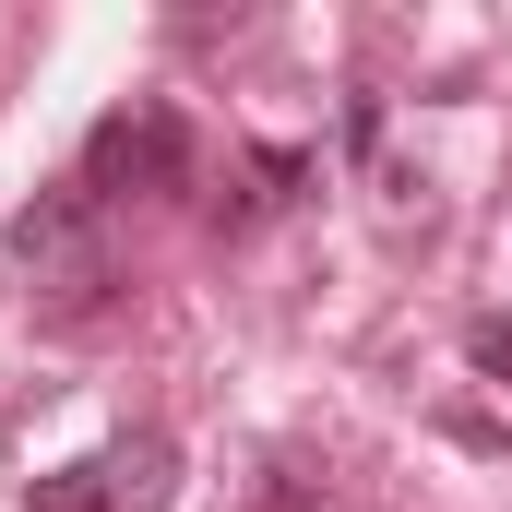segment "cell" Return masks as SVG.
<instances>
[{
	"label": "cell",
	"mask_w": 512,
	"mask_h": 512,
	"mask_svg": "<svg viewBox=\"0 0 512 512\" xmlns=\"http://www.w3.org/2000/svg\"><path fill=\"white\" fill-rule=\"evenodd\" d=\"M179 179H191V131H179V108H155V96H143V108H108V120H96V143H84V191H96V203H143V191H179Z\"/></svg>",
	"instance_id": "1"
},
{
	"label": "cell",
	"mask_w": 512,
	"mask_h": 512,
	"mask_svg": "<svg viewBox=\"0 0 512 512\" xmlns=\"http://www.w3.org/2000/svg\"><path fill=\"white\" fill-rule=\"evenodd\" d=\"M12 262H24L36 286H60V298L84 310V298L108 286V262H96V191L72 179V191H48L36 215H12Z\"/></svg>",
	"instance_id": "2"
},
{
	"label": "cell",
	"mask_w": 512,
	"mask_h": 512,
	"mask_svg": "<svg viewBox=\"0 0 512 512\" xmlns=\"http://www.w3.org/2000/svg\"><path fill=\"white\" fill-rule=\"evenodd\" d=\"M96 465H108V512H167L179 501V441L167 429H120Z\"/></svg>",
	"instance_id": "3"
},
{
	"label": "cell",
	"mask_w": 512,
	"mask_h": 512,
	"mask_svg": "<svg viewBox=\"0 0 512 512\" xmlns=\"http://www.w3.org/2000/svg\"><path fill=\"white\" fill-rule=\"evenodd\" d=\"M36 512H108V465H60V477H36Z\"/></svg>",
	"instance_id": "4"
},
{
	"label": "cell",
	"mask_w": 512,
	"mask_h": 512,
	"mask_svg": "<svg viewBox=\"0 0 512 512\" xmlns=\"http://www.w3.org/2000/svg\"><path fill=\"white\" fill-rule=\"evenodd\" d=\"M465 358H477V370H489V382H512V310H489V322H477V334H465Z\"/></svg>",
	"instance_id": "5"
},
{
	"label": "cell",
	"mask_w": 512,
	"mask_h": 512,
	"mask_svg": "<svg viewBox=\"0 0 512 512\" xmlns=\"http://www.w3.org/2000/svg\"><path fill=\"white\" fill-rule=\"evenodd\" d=\"M251 512H310V477H298V465H274V477H262V501Z\"/></svg>",
	"instance_id": "6"
}]
</instances>
